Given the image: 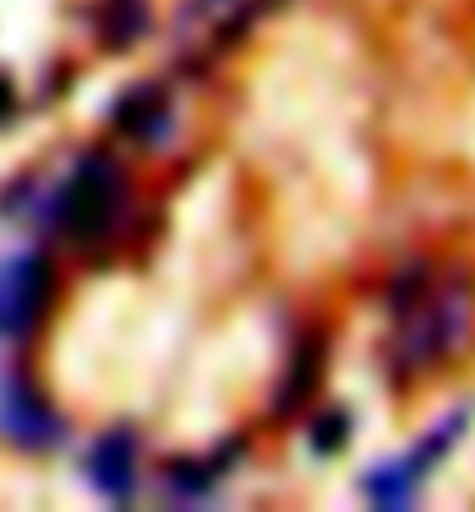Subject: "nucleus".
Returning a JSON list of instances; mask_svg holds the SVG:
<instances>
[{"label":"nucleus","mask_w":475,"mask_h":512,"mask_svg":"<svg viewBox=\"0 0 475 512\" xmlns=\"http://www.w3.org/2000/svg\"><path fill=\"white\" fill-rule=\"evenodd\" d=\"M425 471L429 466L411 453V457H402V462H388V466H379V471H369L365 489H369V499L379 503V508H406L411 494L420 489V480H425Z\"/></svg>","instance_id":"39448f33"},{"label":"nucleus","mask_w":475,"mask_h":512,"mask_svg":"<svg viewBox=\"0 0 475 512\" xmlns=\"http://www.w3.org/2000/svg\"><path fill=\"white\" fill-rule=\"evenodd\" d=\"M88 476H93V485L102 489L111 503L130 499V489H134V439L125 434V429L107 434V439L93 448V457H88Z\"/></svg>","instance_id":"20e7f679"},{"label":"nucleus","mask_w":475,"mask_h":512,"mask_svg":"<svg viewBox=\"0 0 475 512\" xmlns=\"http://www.w3.org/2000/svg\"><path fill=\"white\" fill-rule=\"evenodd\" d=\"M120 130L134 134V139H162V130L171 125V111H167V97L157 88H130V97L116 107Z\"/></svg>","instance_id":"423d86ee"},{"label":"nucleus","mask_w":475,"mask_h":512,"mask_svg":"<svg viewBox=\"0 0 475 512\" xmlns=\"http://www.w3.org/2000/svg\"><path fill=\"white\" fill-rule=\"evenodd\" d=\"M10 111H14V93H10V84L0 79V120L10 116Z\"/></svg>","instance_id":"1a4fd4ad"},{"label":"nucleus","mask_w":475,"mask_h":512,"mask_svg":"<svg viewBox=\"0 0 475 512\" xmlns=\"http://www.w3.org/2000/svg\"><path fill=\"white\" fill-rule=\"evenodd\" d=\"M120 208H125V185H120V171L111 167L107 157H88L84 167L65 180V190L51 203V222L60 231H70L79 245L88 240H102L116 227Z\"/></svg>","instance_id":"f257e3e1"},{"label":"nucleus","mask_w":475,"mask_h":512,"mask_svg":"<svg viewBox=\"0 0 475 512\" xmlns=\"http://www.w3.org/2000/svg\"><path fill=\"white\" fill-rule=\"evenodd\" d=\"M51 296V268L42 254H14L0 259V337L28 333Z\"/></svg>","instance_id":"f03ea898"},{"label":"nucleus","mask_w":475,"mask_h":512,"mask_svg":"<svg viewBox=\"0 0 475 512\" xmlns=\"http://www.w3.org/2000/svg\"><path fill=\"white\" fill-rule=\"evenodd\" d=\"M342 439H346V420L342 416L319 420V429H314V448H319V453H333V448H342Z\"/></svg>","instance_id":"6e6552de"},{"label":"nucleus","mask_w":475,"mask_h":512,"mask_svg":"<svg viewBox=\"0 0 475 512\" xmlns=\"http://www.w3.org/2000/svg\"><path fill=\"white\" fill-rule=\"evenodd\" d=\"M107 19H102V33H107L111 47H125L134 37L148 28V10H143V0H107Z\"/></svg>","instance_id":"0eeeda50"},{"label":"nucleus","mask_w":475,"mask_h":512,"mask_svg":"<svg viewBox=\"0 0 475 512\" xmlns=\"http://www.w3.org/2000/svg\"><path fill=\"white\" fill-rule=\"evenodd\" d=\"M0 434L14 439L19 448H51L60 443V420L42 397L33 393V383L24 379H5L0 383Z\"/></svg>","instance_id":"7ed1b4c3"}]
</instances>
